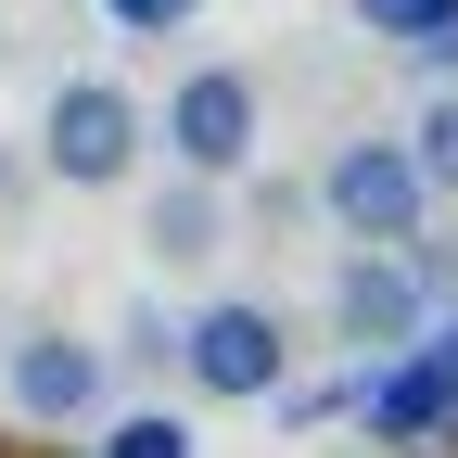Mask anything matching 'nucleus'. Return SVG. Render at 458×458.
Segmentation results:
<instances>
[{"label":"nucleus","instance_id":"obj_14","mask_svg":"<svg viewBox=\"0 0 458 458\" xmlns=\"http://www.w3.org/2000/svg\"><path fill=\"white\" fill-rule=\"evenodd\" d=\"M128 369H179V318L140 306V318H128Z\"/></svg>","mask_w":458,"mask_h":458},{"label":"nucleus","instance_id":"obj_3","mask_svg":"<svg viewBox=\"0 0 458 458\" xmlns=\"http://www.w3.org/2000/svg\"><path fill=\"white\" fill-rule=\"evenodd\" d=\"M318 216L344 229V242H408V229L433 216V179H420V153H408V128H369V140H344L331 165H318Z\"/></svg>","mask_w":458,"mask_h":458},{"label":"nucleus","instance_id":"obj_8","mask_svg":"<svg viewBox=\"0 0 458 458\" xmlns=\"http://www.w3.org/2000/svg\"><path fill=\"white\" fill-rule=\"evenodd\" d=\"M140 242H153V267H216L229 255V179H165L153 191V216H140Z\"/></svg>","mask_w":458,"mask_h":458},{"label":"nucleus","instance_id":"obj_1","mask_svg":"<svg viewBox=\"0 0 458 458\" xmlns=\"http://www.w3.org/2000/svg\"><path fill=\"white\" fill-rule=\"evenodd\" d=\"M140 140H153V114H140V89H114V77H64L38 102V165L64 191H114L140 165Z\"/></svg>","mask_w":458,"mask_h":458},{"label":"nucleus","instance_id":"obj_10","mask_svg":"<svg viewBox=\"0 0 458 458\" xmlns=\"http://www.w3.org/2000/svg\"><path fill=\"white\" fill-rule=\"evenodd\" d=\"M102 458H204V433H191L179 408H128V420L102 433Z\"/></svg>","mask_w":458,"mask_h":458},{"label":"nucleus","instance_id":"obj_15","mask_svg":"<svg viewBox=\"0 0 458 458\" xmlns=\"http://www.w3.org/2000/svg\"><path fill=\"white\" fill-rule=\"evenodd\" d=\"M394 51H408V64H420V77H458V13H433L420 38H394Z\"/></svg>","mask_w":458,"mask_h":458},{"label":"nucleus","instance_id":"obj_4","mask_svg":"<svg viewBox=\"0 0 458 458\" xmlns=\"http://www.w3.org/2000/svg\"><path fill=\"white\" fill-rule=\"evenodd\" d=\"M267 153V102L242 64H191L179 89H165V165H191V179H242V165Z\"/></svg>","mask_w":458,"mask_h":458},{"label":"nucleus","instance_id":"obj_9","mask_svg":"<svg viewBox=\"0 0 458 458\" xmlns=\"http://www.w3.org/2000/svg\"><path fill=\"white\" fill-rule=\"evenodd\" d=\"M408 153H420V179H433V204H445V191H458V77H433V102H420Z\"/></svg>","mask_w":458,"mask_h":458},{"label":"nucleus","instance_id":"obj_7","mask_svg":"<svg viewBox=\"0 0 458 458\" xmlns=\"http://www.w3.org/2000/svg\"><path fill=\"white\" fill-rule=\"evenodd\" d=\"M420 280H408V255H394V242H357V255H344L331 267V331L344 344H357V357H394V344H420Z\"/></svg>","mask_w":458,"mask_h":458},{"label":"nucleus","instance_id":"obj_11","mask_svg":"<svg viewBox=\"0 0 458 458\" xmlns=\"http://www.w3.org/2000/svg\"><path fill=\"white\" fill-rule=\"evenodd\" d=\"M394 255H408V280H420V306H458V242H433V216L408 229V242H394Z\"/></svg>","mask_w":458,"mask_h":458},{"label":"nucleus","instance_id":"obj_16","mask_svg":"<svg viewBox=\"0 0 458 458\" xmlns=\"http://www.w3.org/2000/svg\"><path fill=\"white\" fill-rule=\"evenodd\" d=\"M0 64H13V13H0Z\"/></svg>","mask_w":458,"mask_h":458},{"label":"nucleus","instance_id":"obj_13","mask_svg":"<svg viewBox=\"0 0 458 458\" xmlns=\"http://www.w3.org/2000/svg\"><path fill=\"white\" fill-rule=\"evenodd\" d=\"M433 13H458V0H357V26H369V38H420Z\"/></svg>","mask_w":458,"mask_h":458},{"label":"nucleus","instance_id":"obj_6","mask_svg":"<svg viewBox=\"0 0 458 458\" xmlns=\"http://www.w3.org/2000/svg\"><path fill=\"white\" fill-rule=\"evenodd\" d=\"M102 344H77V331H13L0 344V394H13V420H38V433H77L89 408H102Z\"/></svg>","mask_w":458,"mask_h":458},{"label":"nucleus","instance_id":"obj_2","mask_svg":"<svg viewBox=\"0 0 458 458\" xmlns=\"http://www.w3.org/2000/svg\"><path fill=\"white\" fill-rule=\"evenodd\" d=\"M179 382L191 394H216V408H267L280 382H293V331H280V306H204V318H179Z\"/></svg>","mask_w":458,"mask_h":458},{"label":"nucleus","instance_id":"obj_5","mask_svg":"<svg viewBox=\"0 0 458 458\" xmlns=\"http://www.w3.org/2000/svg\"><path fill=\"white\" fill-rule=\"evenodd\" d=\"M344 408H357V433H369L382 458H408V445L458 433V394H445V369L420 357V344H394V357H357V382H344Z\"/></svg>","mask_w":458,"mask_h":458},{"label":"nucleus","instance_id":"obj_12","mask_svg":"<svg viewBox=\"0 0 458 458\" xmlns=\"http://www.w3.org/2000/svg\"><path fill=\"white\" fill-rule=\"evenodd\" d=\"M191 13H204V0H102V26H114V38H179Z\"/></svg>","mask_w":458,"mask_h":458}]
</instances>
